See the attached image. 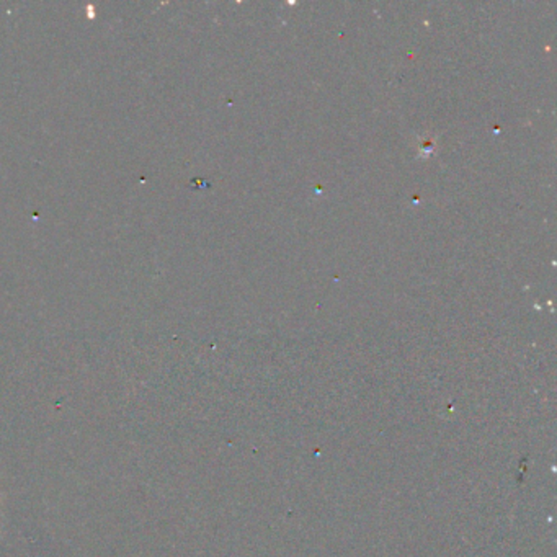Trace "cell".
<instances>
[]
</instances>
